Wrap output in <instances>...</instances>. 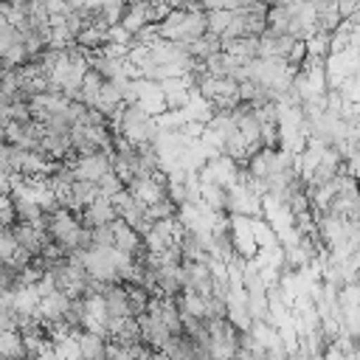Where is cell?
I'll list each match as a JSON object with an SVG mask.
<instances>
[{"instance_id":"obj_11","label":"cell","mask_w":360,"mask_h":360,"mask_svg":"<svg viewBox=\"0 0 360 360\" xmlns=\"http://www.w3.org/2000/svg\"><path fill=\"white\" fill-rule=\"evenodd\" d=\"M17 323H20V315L14 309V298L11 292H6L0 295V329H17Z\"/></svg>"},{"instance_id":"obj_1","label":"cell","mask_w":360,"mask_h":360,"mask_svg":"<svg viewBox=\"0 0 360 360\" xmlns=\"http://www.w3.org/2000/svg\"><path fill=\"white\" fill-rule=\"evenodd\" d=\"M112 129H115V135H121L124 141H129L135 146H141V143H158V135H160L155 115H149L138 104H124L112 115Z\"/></svg>"},{"instance_id":"obj_10","label":"cell","mask_w":360,"mask_h":360,"mask_svg":"<svg viewBox=\"0 0 360 360\" xmlns=\"http://www.w3.org/2000/svg\"><path fill=\"white\" fill-rule=\"evenodd\" d=\"M96 186H98V194H101V197H107V200H112L115 194H121V191L127 188V183H124L112 169H110L107 174H101V180H98Z\"/></svg>"},{"instance_id":"obj_13","label":"cell","mask_w":360,"mask_h":360,"mask_svg":"<svg viewBox=\"0 0 360 360\" xmlns=\"http://www.w3.org/2000/svg\"><path fill=\"white\" fill-rule=\"evenodd\" d=\"M0 360H8V357H0Z\"/></svg>"},{"instance_id":"obj_14","label":"cell","mask_w":360,"mask_h":360,"mask_svg":"<svg viewBox=\"0 0 360 360\" xmlns=\"http://www.w3.org/2000/svg\"><path fill=\"white\" fill-rule=\"evenodd\" d=\"M79 360H82V357H79Z\"/></svg>"},{"instance_id":"obj_7","label":"cell","mask_w":360,"mask_h":360,"mask_svg":"<svg viewBox=\"0 0 360 360\" xmlns=\"http://www.w3.org/2000/svg\"><path fill=\"white\" fill-rule=\"evenodd\" d=\"M118 219V211H115V205H112V200H107V197H96L90 205H84L82 211H79V222L84 225V228H101V225H112Z\"/></svg>"},{"instance_id":"obj_8","label":"cell","mask_w":360,"mask_h":360,"mask_svg":"<svg viewBox=\"0 0 360 360\" xmlns=\"http://www.w3.org/2000/svg\"><path fill=\"white\" fill-rule=\"evenodd\" d=\"M76 343H79V357L82 360H104L107 357V338L98 332H76Z\"/></svg>"},{"instance_id":"obj_2","label":"cell","mask_w":360,"mask_h":360,"mask_svg":"<svg viewBox=\"0 0 360 360\" xmlns=\"http://www.w3.org/2000/svg\"><path fill=\"white\" fill-rule=\"evenodd\" d=\"M180 270H183V290L197 295H211V287H214L211 259H183Z\"/></svg>"},{"instance_id":"obj_12","label":"cell","mask_w":360,"mask_h":360,"mask_svg":"<svg viewBox=\"0 0 360 360\" xmlns=\"http://www.w3.org/2000/svg\"><path fill=\"white\" fill-rule=\"evenodd\" d=\"M28 360H62V357H59L53 349H45V352H39V354H31Z\"/></svg>"},{"instance_id":"obj_5","label":"cell","mask_w":360,"mask_h":360,"mask_svg":"<svg viewBox=\"0 0 360 360\" xmlns=\"http://www.w3.org/2000/svg\"><path fill=\"white\" fill-rule=\"evenodd\" d=\"M70 172L73 180H87V183H98L101 174L110 172V155L107 152H93V155H79L70 160Z\"/></svg>"},{"instance_id":"obj_9","label":"cell","mask_w":360,"mask_h":360,"mask_svg":"<svg viewBox=\"0 0 360 360\" xmlns=\"http://www.w3.org/2000/svg\"><path fill=\"white\" fill-rule=\"evenodd\" d=\"M112 236H115V250H121L124 256H132L138 248H143V236L138 231H132L124 219L112 222Z\"/></svg>"},{"instance_id":"obj_3","label":"cell","mask_w":360,"mask_h":360,"mask_svg":"<svg viewBox=\"0 0 360 360\" xmlns=\"http://www.w3.org/2000/svg\"><path fill=\"white\" fill-rule=\"evenodd\" d=\"M225 211L233 217H259L262 205H259V194L248 186V183H233L225 188Z\"/></svg>"},{"instance_id":"obj_6","label":"cell","mask_w":360,"mask_h":360,"mask_svg":"<svg viewBox=\"0 0 360 360\" xmlns=\"http://www.w3.org/2000/svg\"><path fill=\"white\" fill-rule=\"evenodd\" d=\"M107 321H127L132 318L129 298H127V284H104V292L98 295Z\"/></svg>"},{"instance_id":"obj_4","label":"cell","mask_w":360,"mask_h":360,"mask_svg":"<svg viewBox=\"0 0 360 360\" xmlns=\"http://www.w3.org/2000/svg\"><path fill=\"white\" fill-rule=\"evenodd\" d=\"M135 321H138V338H141V343H143L149 352H163V346L169 343L172 332L166 329V323L160 321V315L143 312V315H138Z\"/></svg>"}]
</instances>
